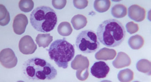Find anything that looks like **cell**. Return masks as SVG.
<instances>
[{
  "instance_id": "obj_7",
  "label": "cell",
  "mask_w": 151,
  "mask_h": 82,
  "mask_svg": "<svg viewBox=\"0 0 151 82\" xmlns=\"http://www.w3.org/2000/svg\"><path fill=\"white\" fill-rule=\"evenodd\" d=\"M0 62L4 67L7 69H12L17 65L18 59L12 50L6 48L1 51Z\"/></svg>"
},
{
  "instance_id": "obj_6",
  "label": "cell",
  "mask_w": 151,
  "mask_h": 82,
  "mask_svg": "<svg viewBox=\"0 0 151 82\" xmlns=\"http://www.w3.org/2000/svg\"><path fill=\"white\" fill-rule=\"evenodd\" d=\"M90 63L86 56L82 55H77L71 63V67L74 70H77L76 76L78 80L84 81L89 76L88 67Z\"/></svg>"
},
{
  "instance_id": "obj_1",
  "label": "cell",
  "mask_w": 151,
  "mask_h": 82,
  "mask_svg": "<svg viewBox=\"0 0 151 82\" xmlns=\"http://www.w3.org/2000/svg\"><path fill=\"white\" fill-rule=\"evenodd\" d=\"M126 35V31L122 24L114 19L104 21L97 29V37L100 42L110 48L120 45L124 40Z\"/></svg>"
},
{
  "instance_id": "obj_2",
  "label": "cell",
  "mask_w": 151,
  "mask_h": 82,
  "mask_svg": "<svg viewBox=\"0 0 151 82\" xmlns=\"http://www.w3.org/2000/svg\"><path fill=\"white\" fill-rule=\"evenodd\" d=\"M24 75L29 80H52L57 74L56 69L45 60L34 57L27 60L23 66Z\"/></svg>"
},
{
  "instance_id": "obj_5",
  "label": "cell",
  "mask_w": 151,
  "mask_h": 82,
  "mask_svg": "<svg viewBox=\"0 0 151 82\" xmlns=\"http://www.w3.org/2000/svg\"><path fill=\"white\" fill-rule=\"evenodd\" d=\"M75 43L77 50L84 54L94 53L100 46L97 35L91 30L81 32L76 37Z\"/></svg>"
},
{
  "instance_id": "obj_19",
  "label": "cell",
  "mask_w": 151,
  "mask_h": 82,
  "mask_svg": "<svg viewBox=\"0 0 151 82\" xmlns=\"http://www.w3.org/2000/svg\"><path fill=\"white\" fill-rule=\"evenodd\" d=\"M136 68L139 71L148 75H151V63L148 60L142 59L139 60L136 64Z\"/></svg>"
},
{
  "instance_id": "obj_15",
  "label": "cell",
  "mask_w": 151,
  "mask_h": 82,
  "mask_svg": "<svg viewBox=\"0 0 151 82\" xmlns=\"http://www.w3.org/2000/svg\"><path fill=\"white\" fill-rule=\"evenodd\" d=\"M53 41V36L50 34H39L37 35L35 41L38 46L45 48L48 47Z\"/></svg>"
},
{
  "instance_id": "obj_16",
  "label": "cell",
  "mask_w": 151,
  "mask_h": 82,
  "mask_svg": "<svg viewBox=\"0 0 151 82\" xmlns=\"http://www.w3.org/2000/svg\"><path fill=\"white\" fill-rule=\"evenodd\" d=\"M128 44L133 50H139L143 46L144 40L141 35H136L130 37L128 40Z\"/></svg>"
},
{
  "instance_id": "obj_13",
  "label": "cell",
  "mask_w": 151,
  "mask_h": 82,
  "mask_svg": "<svg viewBox=\"0 0 151 82\" xmlns=\"http://www.w3.org/2000/svg\"><path fill=\"white\" fill-rule=\"evenodd\" d=\"M116 55L117 53L115 50L107 48H103L96 53L95 58L98 60H112L115 58Z\"/></svg>"
},
{
  "instance_id": "obj_11",
  "label": "cell",
  "mask_w": 151,
  "mask_h": 82,
  "mask_svg": "<svg viewBox=\"0 0 151 82\" xmlns=\"http://www.w3.org/2000/svg\"><path fill=\"white\" fill-rule=\"evenodd\" d=\"M128 16L130 19L136 22H141L145 19L146 11L137 4H134L128 9Z\"/></svg>"
},
{
  "instance_id": "obj_4",
  "label": "cell",
  "mask_w": 151,
  "mask_h": 82,
  "mask_svg": "<svg viewBox=\"0 0 151 82\" xmlns=\"http://www.w3.org/2000/svg\"><path fill=\"white\" fill-rule=\"evenodd\" d=\"M50 59L60 68L65 69L75 55L74 46L63 38L53 42L47 50Z\"/></svg>"
},
{
  "instance_id": "obj_26",
  "label": "cell",
  "mask_w": 151,
  "mask_h": 82,
  "mask_svg": "<svg viewBox=\"0 0 151 82\" xmlns=\"http://www.w3.org/2000/svg\"><path fill=\"white\" fill-rule=\"evenodd\" d=\"M66 3H67V1L66 0H64V1L53 0L52 1V5L55 9L61 10L62 9L65 7Z\"/></svg>"
},
{
  "instance_id": "obj_23",
  "label": "cell",
  "mask_w": 151,
  "mask_h": 82,
  "mask_svg": "<svg viewBox=\"0 0 151 82\" xmlns=\"http://www.w3.org/2000/svg\"><path fill=\"white\" fill-rule=\"evenodd\" d=\"M19 6L22 12L28 13L33 9L34 3L32 0H21L19 2Z\"/></svg>"
},
{
  "instance_id": "obj_12",
  "label": "cell",
  "mask_w": 151,
  "mask_h": 82,
  "mask_svg": "<svg viewBox=\"0 0 151 82\" xmlns=\"http://www.w3.org/2000/svg\"><path fill=\"white\" fill-rule=\"evenodd\" d=\"M129 56L124 52H119L117 57L112 62L114 67L117 69H121L129 66L131 64Z\"/></svg>"
},
{
  "instance_id": "obj_20",
  "label": "cell",
  "mask_w": 151,
  "mask_h": 82,
  "mask_svg": "<svg viewBox=\"0 0 151 82\" xmlns=\"http://www.w3.org/2000/svg\"><path fill=\"white\" fill-rule=\"evenodd\" d=\"M58 33L63 36H68L71 34L73 29L70 23L63 22L60 23L57 28Z\"/></svg>"
},
{
  "instance_id": "obj_10",
  "label": "cell",
  "mask_w": 151,
  "mask_h": 82,
  "mask_svg": "<svg viewBox=\"0 0 151 82\" xmlns=\"http://www.w3.org/2000/svg\"><path fill=\"white\" fill-rule=\"evenodd\" d=\"M29 23L27 16L22 14H20L15 16L13 23V29L16 34L21 35L25 32Z\"/></svg>"
},
{
  "instance_id": "obj_14",
  "label": "cell",
  "mask_w": 151,
  "mask_h": 82,
  "mask_svg": "<svg viewBox=\"0 0 151 82\" xmlns=\"http://www.w3.org/2000/svg\"><path fill=\"white\" fill-rule=\"evenodd\" d=\"M71 22L74 29L76 30H79L86 26L87 19L82 14H76L72 19Z\"/></svg>"
},
{
  "instance_id": "obj_24",
  "label": "cell",
  "mask_w": 151,
  "mask_h": 82,
  "mask_svg": "<svg viewBox=\"0 0 151 82\" xmlns=\"http://www.w3.org/2000/svg\"><path fill=\"white\" fill-rule=\"evenodd\" d=\"M126 28L127 32L130 34L137 32L139 30V26L137 24L134 22H129L126 24Z\"/></svg>"
},
{
  "instance_id": "obj_21",
  "label": "cell",
  "mask_w": 151,
  "mask_h": 82,
  "mask_svg": "<svg viewBox=\"0 0 151 82\" xmlns=\"http://www.w3.org/2000/svg\"><path fill=\"white\" fill-rule=\"evenodd\" d=\"M118 78L119 81L130 82L134 79V73L129 69H125L119 72Z\"/></svg>"
},
{
  "instance_id": "obj_22",
  "label": "cell",
  "mask_w": 151,
  "mask_h": 82,
  "mask_svg": "<svg viewBox=\"0 0 151 82\" xmlns=\"http://www.w3.org/2000/svg\"><path fill=\"white\" fill-rule=\"evenodd\" d=\"M0 7H1L0 24L1 26H6L9 24L10 21V14L4 5L1 4Z\"/></svg>"
},
{
  "instance_id": "obj_8",
  "label": "cell",
  "mask_w": 151,
  "mask_h": 82,
  "mask_svg": "<svg viewBox=\"0 0 151 82\" xmlns=\"http://www.w3.org/2000/svg\"><path fill=\"white\" fill-rule=\"evenodd\" d=\"M19 47L20 52L24 55L32 54L37 49V45L29 35H25L21 38Z\"/></svg>"
},
{
  "instance_id": "obj_17",
  "label": "cell",
  "mask_w": 151,
  "mask_h": 82,
  "mask_svg": "<svg viewBox=\"0 0 151 82\" xmlns=\"http://www.w3.org/2000/svg\"><path fill=\"white\" fill-rule=\"evenodd\" d=\"M111 13L114 18L117 19L124 18L127 15V8L123 4H116L112 8Z\"/></svg>"
},
{
  "instance_id": "obj_3",
  "label": "cell",
  "mask_w": 151,
  "mask_h": 82,
  "mask_svg": "<svg viewBox=\"0 0 151 82\" xmlns=\"http://www.w3.org/2000/svg\"><path fill=\"white\" fill-rule=\"evenodd\" d=\"M30 19L34 29L42 33L53 30L57 22L55 11L47 6H40L33 10Z\"/></svg>"
},
{
  "instance_id": "obj_18",
  "label": "cell",
  "mask_w": 151,
  "mask_h": 82,
  "mask_svg": "<svg viewBox=\"0 0 151 82\" xmlns=\"http://www.w3.org/2000/svg\"><path fill=\"white\" fill-rule=\"evenodd\" d=\"M111 5V1L109 0H96L94 1L93 7L98 12L104 13L109 10Z\"/></svg>"
},
{
  "instance_id": "obj_25",
  "label": "cell",
  "mask_w": 151,
  "mask_h": 82,
  "mask_svg": "<svg viewBox=\"0 0 151 82\" xmlns=\"http://www.w3.org/2000/svg\"><path fill=\"white\" fill-rule=\"evenodd\" d=\"M73 5L76 8L78 9H85L88 4V1L87 0L85 1H77V0H74L73 1Z\"/></svg>"
},
{
  "instance_id": "obj_9",
  "label": "cell",
  "mask_w": 151,
  "mask_h": 82,
  "mask_svg": "<svg viewBox=\"0 0 151 82\" xmlns=\"http://www.w3.org/2000/svg\"><path fill=\"white\" fill-rule=\"evenodd\" d=\"M110 71V67L103 61L96 62L91 68L92 75L98 79H103L107 76Z\"/></svg>"
}]
</instances>
